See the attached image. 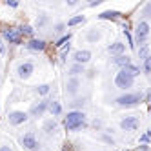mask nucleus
I'll return each instance as SVG.
<instances>
[{"label": "nucleus", "mask_w": 151, "mask_h": 151, "mask_svg": "<svg viewBox=\"0 0 151 151\" xmlns=\"http://www.w3.org/2000/svg\"><path fill=\"white\" fill-rule=\"evenodd\" d=\"M64 126L68 131H80L88 127V115L84 111H68L64 116Z\"/></svg>", "instance_id": "1"}, {"label": "nucleus", "mask_w": 151, "mask_h": 151, "mask_svg": "<svg viewBox=\"0 0 151 151\" xmlns=\"http://www.w3.org/2000/svg\"><path fill=\"white\" fill-rule=\"evenodd\" d=\"M146 100V95L142 91H127L122 93L115 99V106L116 107H122V109H127V107H135L138 104H142Z\"/></svg>", "instance_id": "2"}, {"label": "nucleus", "mask_w": 151, "mask_h": 151, "mask_svg": "<svg viewBox=\"0 0 151 151\" xmlns=\"http://www.w3.org/2000/svg\"><path fill=\"white\" fill-rule=\"evenodd\" d=\"M133 84H135V77L131 73H127L126 69H118V73L115 75V86L118 89H122L124 93H127L133 88Z\"/></svg>", "instance_id": "3"}, {"label": "nucleus", "mask_w": 151, "mask_h": 151, "mask_svg": "<svg viewBox=\"0 0 151 151\" xmlns=\"http://www.w3.org/2000/svg\"><path fill=\"white\" fill-rule=\"evenodd\" d=\"M149 33H151V26L146 20H138V24L135 27V46H144L147 38H149Z\"/></svg>", "instance_id": "4"}, {"label": "nucleus", "mask_w": 151, "mask_h": 151, "mask_svg": "<svg viewBox=\"0 0 151 151\" xmlns=\"http://www.w3.org/2000/svg\"><path fill=\"white\" fill-rule=\"evenodd\" d=\"M49 102H51V100H47V99H42V100L35 102L33 106L29 107L27 115H29L31 118H42L46 113H49Z\"/></svg>", "instance_id": "5"}, {"label": "nucleus", "mask_w": 151, "mask_h": 151, "mask_svg": "<svg viewBox=\"0 0 151 151\" xmlns=\"http://www.w3.org/2000/svg\"><path fill=\"white\" fill-rule=\"evenodd\" d=\"M35 73V64L31 60H26V62H20L17 66V77L20 80H27L31 78V75Z\"/></svg>", "instance_id": "6"}, {"label": "nucleus", "mask_w": 151, "mask_h": 151, "mask_svg": "<svg viewBox=\"0 0 151 151\" xmlns=\"http://www.w3.org/2000/svg\"><path fill=\"white\" fill-rule=\"evenodd\" d=\"M20 144H22V147L27 149V151H38V149H40L38 138L35 137V133H31V131L20 137Z\"/></svg>", "instance_id": "7"}, {"label": "nucleus", "mask_w": 151, "mask_h": 151, "mask_svg": "<svg viewBox=\"0 0 151 151\" xmlns=\"http://www.w3.org/2000/svg\"><path fill=\"white\" fill-rule=\"evenodd\" d=\"M118 126H120L122 131H137L140 127V118L137 115H127L118 122Z\"/></svg>", "instance_id": "8"}, {"label": "nucleus", "mask_w": 151, "mask_h": 151, "mask_svg": "<svg viewBox=\"0 0 151 151\" xmlns=\"http://www.w3.org/2000/svg\"><path fill=\"white\" fill-rule=\"evenodd\" d=\"M29 120V115L26 113V111H20V109H15V111H9V115H7V122H9V126H22V124H26Z\"/></svg>", "instance_id": "9"}, {"label": "nucleus", "mask_w": 151, "mask_h": 151, "mask_svg": "<svg viewBox=\"0 0 151 151\" xmlns=\"http://www.w3.org/2000/svg\"><path fill=\"white\" fill-rule=\"evenodd\" d=\"M80 86H82L80 77H69L68 82H66V86H64V91H66L68 96L77 99V95H78V91H80Z\"/></svg>", "instance_id": "10"}, {"label": "nucleus", "mask_w": 151, "mask_h": 151, "mask_svg": "<svg viewBox=\"0 0 151 151\" xmlns=\"http://www.w3.org/2000/svg\"><path fill=\"white\" fill-rule=\"evenodd\" d=\"M2 38L7 42V44H13V46H20L24 42L22 35L18 33V29H11V27H7L2 31Z\"/></svg>", "instance_id": "11"}, {"label": "nucleus", "mask_w": 151, "mask_h": 151, "mask_svg": "<svg viewBox=\"0 0 151 151\" xmlns=\"http://www.w3.org/2000/svg\"><path fill=\"white\" fill-rule=\"evenodd\" d=\"M73 62L75 64H82V66H88V64L91 62L93 55H91V51L89 49H77V51H73Z\"/></svg>", "instance_id": "12"}, {"label": "nucleus", "mask_w": 151, "mask_h": 151, "mask_svg": "<svg viewBox=\"0 0 151 151\" xmlns=\"http://www.w3.org/2000/svg\"><path fill=\"white\" fill-rule=\"evenodd\" d=\"M46 47H47V42L44 40V38H31V40H27L26 42V49H29V51H46Z\"/></svg>", "instance_id": "13"}, {"label": "nucleus", "mask_w": 151, "mask_h": 151, "mask_svg": "<svg viewBox=\"0 0 151 151\" xmlns=\"http://www.w3.org/2000/svg\"><path fill=\"white\" fill-rule=\"evenodd\" d=\"M42 131H44L47 137H51V135H55L57 131H58V120L57 118H46L44 122H42Z\"/></svg>", "instance_id": "14"}, {"label": "nucleus", "mask_w": 151, "mask_h": 151, "mask_svg": "<svg viewBox=\"0 0 151 151\" xmlns=\"http://www.w3.org/2000/svg\"><path fill=\"white\" fill-rule=\"evenodd\" d=\"M96 17H99L100 20H111V22H116V20H120L124 15H122V11H118V9H106V11L99 13Z\"/></svg>", "instance_id": "15"}, {"label": "nucleus", "mask_w": 151, "mask_h": 151, "mask_svg": "<svg viewBox=\"0 0 151 151\" xmlns=\"http://www.w3.org/2000/svg\"><path fill=\"white\" fill-rule=\"evenodd\" d=\"M102 40V31L99 27H89L86 31V42L88 44H99Z\"/></svg>", "instance_id": "16"}, {"label": "nucleus", "mask_w": 151, "mask_h": 151, "mask_svg": "<svg viewBox=\"0 0 151 151\" xmlns=\"http://www.w3.org/2000/svg\"><path fill=\"white\" fill-rule=\"evenodd\" d=\"M107 53H109L111 57H120V55H126V44L120 40L113 42V44L107 46Z\"/></svg>", "instance_id": "17"}, {"label": "nucleus", "mask_w": 151, "mask_h": 151, "mask_svg": "<svg viewBox=\"0 0 151 151\" xmlns=\"http://www.w3.org/2000/svg\"><path fill=\"white\" fill-rule=\"evenodd\" d=\"M86 104H88V99L86 96H77V99H73L71 102H68V111H84Z\"/></svg>", "instance_id": "18"}, {"label": "nucleus", "mask_w": 151, "mask_h": 151, "mask_svg": "<svg viewBox=\"0 0 151 151\" xmlns=\"http://www.w3.org/2000/svg\"><path fill=\"white\" fill-rule=\"evenodd\" d=\"M111 64H113V66H116L118 69H124V68H127V66H129V64H133V58L129 57V55L113 57V58H111Z\"/></svg>", "instance_id": "19"}, {"label": "nucleus", "mask_w": 151, "mask_h": 151, "mask_svg": "<svg viewBox=\"0 0 151 151\" xmlns=\"http://www.w3.org/2000/svg\"><path fill=\"white\" fill-rule=\"evenodd\" d=\"M86 71V66H82V64H71V66L68 68V77H80V75H84Z\"/></svg>", "instance_id": "20"}, {"label": "nucleus", "mask_w": 151, "mask_h": 151, "mask_svg": "<svg viewBox=\"0 0 151 151\" xmlns=\"http://www.w3.org/2000/svg\"><path fill=\"white\" fill-rule=\"evenodd\" d=\"M49 24V15L46 11H40L35 18V29H42V27H46Z\"/></svg>", "instance_id": "21"}, {"label": "nucleus", "mask_w": 151, "mask_h": 151, "mask_svg": "<svg viewBox=\"0 0 151 151\" xmlns=\"http://www.w3.org/2000/svg\"><path fill=\"white\" fill-rule=\"evenodd\" d=\"M62 113H64L62 104H60L58 100H51V102H49V115H51L53 118H57V116H60Z\"/></svg>", "instance_id": "22"}, {"label": "nucleus", "mask_w": 151, "mask_h": 151, "mask_svg": "<svg viewBox=\"0 0 151 151\" xmlns=\"http://www.w3.org/2000/svg\"><path fill=\"white\" fill-rule=\"evenodd\" d=\"M18 29V33L22 35V38L26 37L27 40H31V38H35V26H20V27H17Z\"/></svg>", "instance_id": "23"}, {"label": "nucleus", "mask_w": 151, "mask_h": 151, "mask_svg": "<svg viewBox=\"0 0 151 151\" xmlns=\"http://www.w3.org/2000/svg\"><path fill=\"white\" fill-rule=\"evenodd\" d=\"M124 37L127 40V47L129 49H137V46H135V37L131 35V31H129V26L127 24H124Z\"/></svg>", "instance_id": "24"}, {"label": "nucleus", "mask_w": 151, "mask_h": 151, "mask_svg": "<svg viewBox=\"0 0 151 151\" xmlns=\"http://www.w3.org/2000/svg\"><path fill=\"white\" fill-rule=\"evenodd\" d=\"M99 140H100V142H104V144H107V146H115V144H116V140L111 137L109 131H102V133H99Z\"/></svg>", "instance_id": "25"}, {"label": "nucleus", "mask_w": 151, "mask_h": 151, "mask_svg": "<svg viewBox=\"0 0 151 151\" xmlns=\"http://www.w3.org/2000/svg\"><path fill=\"white\" fill-rule=\"evenodd\" d=\"M140 20H146V22L151 20V2H146L142 6V9H140Z\"/></svg>", "instance_id": "26"}, {"label": "nucleus", "mask_w": 151, "mask_h": 151, "mask_svg": "<svg viewBox=\"0 0 151 151\" xmlns=\"http://www.w3.org/2000/svg\"><path fill=\"white\" fill-rule=\"evenodd\" d=\"M49 93H51V84H40L35 88V95L38 96H47Z\"/></svg>", "instance_id": "27"}, {"label": "nucleus", "mask_w": 151, "mask_h": 151, "mask_svg": "<svg viewBox=\"0 0 151 151\" xmlns=\"http://www.w3.org/2000/svg\"><path fill=\"white\" fill-rule=\"evenodd\" d=\"M86 22V17L84 15H75V17H71L69 20H68V27H75V26H78V24H84Z\"/></svg>", "instance_id": "28"}, {"label": "nucleus", "mask_w": 151, "mask_h": 151, "mask_svg": "<svg viewBox=\"0 0 151 151\" xmlns=\"http://www.w3.org/2000/svg\"><path fill=\"white\" fill-rule=\"evenodd\" d=\"M69 40H71V33H69V31H68L66 35H62V37H58V40L55 42V46L62 49V47H66V46L69 44Z\"/></svg>", "instance_id": "29"}, {"label": "nucleus", "mask_w": 151, "mask_h": 151, "mask_svg": "<svg viewBox=\"0 0 151 151\" xmlns=\"http://www.w3.org/2000/svg\"><path fill=\"white\" fill-rule=\"evenodd\" d=\"M137 53H138V58L144 62L147 57H151V53H149V44H144V46H140V47L137 49Z\"/></svg>", "instance_id": "30"}, {"label": "nucleus", "mask_w": 151, "mask_h": 151, "mask_svg": "<svg viewBox=\"0 0 151 151\" xmlns=\"http://www.w3.org/2000/svg\"><path fill=\"white\" fill-rule=\"evenodd\" d=\"M66 29H68V24L66 22H57L55 26H53V31H55L57 35H66Z\"/></svg>", "instance_id": "31"}, {"label": "nucleus", "mask_w": 151, "mask_h": 151, "mask_svg": "<svg viewBox=\"0 0 151 151\" xmlns=\"http://www.w3.org/2000/svg\"><path fill=\"white\" fill-rule=\"evenodd\" d=\"M124 69H126L127 73H131L135 78H137V77H140V71H142V68H138L137 64H129V66H127V68H124Z\"/></svg>", "instance_id": "32"}, {"label": "nucleus", "mask_w": 151, "mask_h": 151, "mask_svg": "<svg viewBox=\"0 0 151 151\" xmlns=\"http://www.w3.org/2000/svg\"><path fill=\"white\" fill-rule=\"evenodd\" d=\"M140 68H142V73L149 77V75H151V57H147V58L142 62V66H140Z\"/></svg>", "instance_id": "33"}, {"label": "nucleus", "mask_w": 151, "mask_h": 151, "mask_svg": "<svg viewBox=\"0 0 151 151\" xmlns=\"http://www.w3.org/2000/svg\"><path fill=\"white\" fill-rule=\"evenodd\" d=\"M91 127L95 129V131L102 133V131H104V122L100 120V118H93V122H91Z\"/></svg>", "instance_id": "34"}, {"label": "nucleus", "mask_w": 151, "mask_h": 151, "mask_svg": "<svg viewBox=\"0 0 151 151\" xmlns=\"http://www.w3.org/2000/svg\"><path fill=\"white\" fill-rule=\"evenodd\" d=\"M69 53H71V44H68L66 47L60 49V62H66L68 57H69Z\"/></svg>", "instance_id": "35"}, {"label": "nucleus", "mask_w": 151, "mask_h": 151, "mask_svg": "<svg viewBox=\"0 0 151 151\" xmlns=\"http://www.w3.org/2000/svg\"><path fill=\"white\" fill-rule=\"evenodd\" d=\"M151 140V131L147 129V131L144 133V135H140V138H138V144H147Z\"/></svg>", "instance_id": "36"}, {"label": "nucleus", "mask_w": 151, "mask_h": 151, "mask_svg": "<svg viewBox=\"0 0 151 151\" xmlns=\"http://www.w3.org/2000/svg\"><path fill=\"white\" fill-rule=\"evenodd\" d=\"M6 6L15 9V7H18V2H17V0H6Z\"/></svg>", "instance_id": "37"}, {"label": "nucleus", "mask_w": 151, "mask_h": 151, "mask_svg": "<svg viewBox=\"0 0 151 151\" xmlns=\"http://www.w3.org/2000/svg\"><path fill=\"white\" fill-rule=\"evenodd\" d=\"M86 77H88V78H95V77H96V69H89V71H86Z\"/></svg>", "instance_id": "38"}, {"label": "nucleus", "mask_w": 151, "mask_h": 151, "mask_svg": "<svg viewBox=\"0 0 151 151\" xmlns=\"http://www.w3.org/2000/svg\"><path fill=\"white\" fill-rule=\"evenodd\" d=\"M0 53L6 55V40L4 38H0Z\"/></svg>", "instance_id": "39"}, {"label": "nucleus", "mask_w": 151, "mask_h": 151, "mask_svg": "<svg viewBox=\"0 0 151 151\" xmlns=\"http://www.w3.org/2000/svg\"><path fill=\"white\" fill-rule=\"evenodd\" d=\"M66 6H68V7H77L78 2H77V0H66Z\"/></svg>", "instance_id": "40"}, {"label": "nucleus", "mask_w": 151, "mask_h": 151, "mask_svg": "<svg viewBox=\"0 0 151 151\" xmlns=\"http://www.w3.org/2000/svg\"><path fill=\"white\" fill-rule=\"evenodd\" d=\"M102 4V0H91V2L88 4V7H96V6H100Z\"/></svg>", "instance_id": "41"}, {"label": "nucleus", "mask_w": 151, "mask_h": 151, "mask_svg": "<svg viewBox=\"0 0 151 151\" xmlns=\"http://www.w3.org/2000/svg\"><path fill=\"white\" fill-rule=\"evenodd\" d=\"M0 151H13V147L9 144H2V146H0Z\"/></svg>", "instance_id": "42"}, {"label": "nucleus", "mask_w": 151, "mask_h": 151, "mask_svg": "<svg viewBox=\"0 0 151 151\" xmlns=\"http://www.w3.org/2000/svg\"><path fill=\"white\" fill-rule=\"evenodd\" d=\"M138 151H149V146L147 144H138Z\"/></svg>", "instance_id": "43"}, {"label": "nucleus", "mask_w": 151, "mask_h": 151, "mask_svg": "<svg viewBox=\"0 0 151 151\" xmlns=\"http://www.w3.org/2000/svg\"><path fill=\"white\" fill-rule=\"evenodd\" d=\"M147 113L151 115V100H149V107H147Z\"/></svg>", "instance_id": "44"}, {"label": "nucleus", "mask_w": 151, "mask_h": 151, "mask_svg": "<svg viewBox=\"0 0 151 151\" xmlns=\"http://www.w3.org/2000/svg\"><path fill=\"white\" fill-rule=\"evenodd\" d=\"M0 113H2V107H0Z\"/></svg>", "instance_id": "45"}]
</instances>
